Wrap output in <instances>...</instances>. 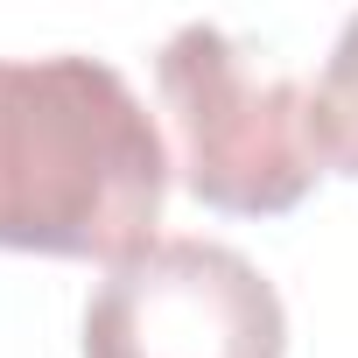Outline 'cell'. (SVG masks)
I'll return each mask as SVG.
<instances>
[{"mask_svg": "<svg viewBox=\"0 0 358 358\" xmlns=\"http://www.w3.org/2000/svg\"><path fill=\"white\" fill-rule=\"evenodd\" d=\"M169 155L99 57H0V246L113 260L155 246Z\"/></svg>", "mask_w": 358, "mask_h": 358, "instance_id": "1", "label": "cell"}, {"mask_svg": "<svg viewBox=\"0 0 358 358\" xmlns=\"http://www.w3.org/2000/svg\"><path fill=\"white\" fill-rule=\"evenodd\" d=\"M155 78L176 120V169L197 204L232 218H281L316 190L323 148L302 78L260 71L211 22L176 29Z\"/></svg>", "mask_w": 358, "mask_h": 358, "instance_id": "2", "label": "cell"}, {"mask_svg": "<svg viewBox=\"0 0 358 358\" xmlns=\"http://www.w3.org/2000/svg\"><path fill=\"white\" fill-rule=\"evenodd\" d=\"M274 281L218 239H155L85 309V358H281Z\"/></svg>", "mask_w": 358, "mask_h": 358, "instance_id": "3", "label": "cell"}, {"mask_svg": "<svg viewBox=\"0 0 358 358\" xmlns=\"http://www.w3.org/2000/svg\"><path fill=\"white\" fill-rule=\"evenodd\" d=\"M309 106H316V148L330 169L358 176V15L344 22L323 78L309 85Z\"/></svg>", "mask_w": 358, "mask_h": 358, "instance_id": "4", "label": "cell"}]
</instances>
